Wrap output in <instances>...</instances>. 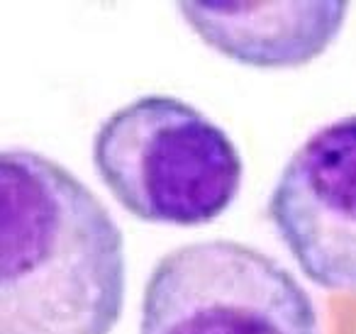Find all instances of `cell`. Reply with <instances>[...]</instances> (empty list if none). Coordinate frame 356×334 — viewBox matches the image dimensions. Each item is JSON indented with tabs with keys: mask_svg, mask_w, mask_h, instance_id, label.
Segmentation results:
<instances>
[{
	"mask_svg": "<svg viewBox=\"0 0 356 334\" xmlns=\"http://www.w3.org/2000/svg\"><path fill=\"white\" fill-rule=\"evenodd\" d=\"M0 334H110L127 266L118 222L66 166L32 149L0 154Z\"/></svg>",
	"mask_w": 356,
	"mask_h": 334,
	"instance_id": "6da1fadb",
	"label": "cell"
},
{
	"mask_svg": "<svg viewBox=\"0 0 356 334\" xmlns=\"http://www.w3.org/2000/svg\"><path fill=\"white\" fill-rule=\"evenodd\" d=\"M93 166L129 215L178 227L218 220L244 176L229 134L171 95H144L110 113L93 137Z\"/></svg>",
	"mask_w": 356,
	"mask_h": 334,
	"instance_id": "7a4b0ae2",
	"label": "cell"
},
{
	"mask_svg": "<svg viewBox=\"0 0 356 334\" xmlns=\"http://www.w3.org/2000/svg\"><path fill=\"white\" fill-rule=\"evenodd\" d=\"M139 334H322L312 298L273 256L232 239L171 249L144 285Z\"/></svg>",
	"mask_w": 356,
	"mask_h": 334,
	"instance_id": "3957f363",
	"label": "cell"
},
{
	"mask_svg": "<svg viewBox=\"0 0 356 334\" xmlns=\"http://www.w3.org/2000/svg\"><path fill=\"white\" fill-rule=\"evenodd\" d=\"M266 215L307 280L356 290V115L322 125L293 152Z\"/></svg>",
	"mask_w": 356,
	"mask_h": 334,
	"instance_id": "277c9868",
	"label": "cell"
},
{
	"mask_svg": "<svg viewBox=\"0 0 356 334\" xmlns=\"http://www.w3.org/2000/svg\"><path fill=\"white\" fill-rule=\"evenodd\" d=\"M188 27L227 59L298 69L322 56L346 22V3H181Z\"/></svg>",
	"mask_w": 356,
	"mask_h": 334,
	"instance_id": "5b68a950",
	"label": "cell"
}]
</instances>
